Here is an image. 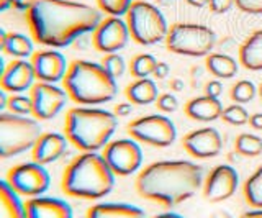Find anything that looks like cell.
Returning a JSON list of instances; mask_svg holds the SVG:
<instances>
[{
  "instance_id": "4",
  "label": "cell",
  "mask_w": 262,
  "mask_h": 218,
  "mask_svg": "<svg viewBox=\"0 0 262 218\" xmlns=\"http://www.w3.org/2000/svg\"><path fill=\"white\" fill-rule=\"evenodd\" d=\"M62 80L66 92L79 105H102L113 100L118 94L117 79L108 74L102 62L74 61Z\"/></svg>"
},
{
  "instance_id": "1",
  "label": "cell",
  "mask_w": 262,
  "mask_h": 218,
  "mask_svg": "<svg viewBox=\"0 0 262 218\" xmlns=\"http://www.w3.org/2000/svg\"><path fill=\"white\" fill-rule=\"evenodd\" d=\"M33 38L49 48H66L79 36L94 33L102 21L95 7L76 0H35L27 12Z\"/></svg>"
},
{
  "instance_id": "21",
  "label": "cell",
  "mask_w": 262,
  "mask_h": 218,
  "mask_svg": "<svg viewBox=\"0 0 262 218\" xmlns=\"http://www.w3.org/2000/svg\"><path fill=\"white\" fill-rule=\"evenodd\" d=\"M87 218H147L141 207L121 204V202H103L89 208Z\"/></svg>"
},
{
  "instance_id": "13",
  "label": "cell",
  "mask_w": 262,
  "mask_h": 218,
  "mask_svg": "<svg viewBox=\"0 0 262 218\" xmlns=\"http://www.w3.org/2000/svg\"><path fill=\"white\" fill-rule=\"evenodd\" d=\"M129 28L121 17L108 15L105 20L98 23V27L92 33V43L97 51L100 53H118L129 41Z\"/></svg>"
},
{
  "instance_id": "17",
  "label": "cell",
  "mask_w": 262,
  "mask_h": 218,
  "mask_svg": "<svg viewBox=\"0 0 262 218\" xmlns=\"http://www.w3.org/2000/svg\"><path fill=\"white\" fill-rule=\"evenodd\" d=\"M35 69L31 61L27 59H15L7 64L4 74L0 77V87L7 92H25L33 87L35 82Z\"/></svg>"
},
{
  "instance_id": "11",
  "label": "cell",
  "mask_w": 262,
  "mask_h": 218,
  "mask_svg": "<svg viewBox=\"0 0 262 218\" xmlns=\"http://www.w3.org/2000/svg\"><path fill=\"white\" fill-rule=\"evenodd\" d=\"M103 158L115 176L126 177L139 171L143 164V149L136 140H115L103 148Z\"/></svg>"
},
{
  "instance_id": "37",
  "label": "cell",
  "mask_w": 262,
  "mask_h": 218,
  "mask_svg": "<svg viewBox=\"0 0 262 218\" xmlns=\"http://www.w3.org/2000/svg\"><path fill=\"white\" fill-rule=\"evenodd\" d=\"M236 4V0H210L208 7L213 13H226Z\"/></svg>"
},
{
  "instance_id": "52",
  "label": "cell",
  "mask_w": 262,
  "mask_h": 218,
  "mask_svg": "<svg viewBox=\"0 0 262 218\" xmlns=\"http://www.w3.org/2000/svg\"><path fill=\"white\" fill-rule=\"evenodd\" d=\"M257 92H259V95H260V99H262V84H260V87H259V91H257Z\"/></svg>"
},
{
  "instance_id": "35",
  "label": "cell",
  "mask_w": 262,
  "mask_h": 218,
  "mask_svg": "<svg viewBox=\"0 0 262 218\" xmlns=\"http://www.w3.org/2000/svg\"><path fill=\"white\" fill-rule=\"evenodd\" d=\"M156 103H158V108L161 112H166V114H170V112H176L177 107H179V102L176 99L174 94H161L158 97V100H156Z\"/></svg>"
},
{
  "instance_id": "53",
  "label": "cell",
  "mask_w": 262,
  "mask_h": 218,
  "mask_svg": "<svg viewBox=\"0 0 262 218\" xmlns=\"http://www.w3.org/2000/svg\"><path fill=\"white\" fill-rule=\"evenodd\" d=\"M84 218H87V216H84Z\"/></svg>"
},
{
  "instance_id": "46",
  "label": "cell",
  "mask_w": 262,
  "mask_h": 218,
  "mask_svg": "<svg viewBox=\"0 0 262 218\" xmlns=\"http://www.w3.org/2000/svg\"><path fill=\"white\" fill-rule=\"evenodd\" d=\"M7 102H8V97L5 94V91L2 87H0V112H2L5 107H7Z\"/></svg>"
},
{
  "instance_id": "34",
  "label": "cell",
  "mask_w": 262,
  "mask_h": 218,
  "mask_svg": "<svg viewBox=\"0 0 262 218\" xmlns=\"http://www.w3.org/2000/svg\"><path fill=\"white\" fill-rule=\"evenodd\" d=\"M102 66H103L106 71H108V74L113 76L115 79L121 77L123 74H125V71H126L125 59H123L118 53L105 54V58L102 59Z\"/></svg>"
},
{
  "instance_id": "10",
  "label": "cell",
  "mask_w": 262,
  "mask_h": 218,
  "mask_svg": "<svg viewBox=\"0 0 262 218\" xmlns=\"http://www.w3.org/2000/svg\"><path fill=\"white\" fill-rule=\"evenodd\" d=\"M7 182L12 185L18 195L38 197L49 189L51 177L39 163H23L10 169L7 176Z\"/></svg>"
},
{
  "instance_id": "43",
  "label": "cell",
  "mask_w": 262,
  "mask_h": 218,
  "mask_svg": "<svg viewBox=\"0 0 262 218\" xmlns=\"http://www.w3.org/2000/svg\"><path fill=\"white\" fill-rule=\"evenodd\" d=\"M239 218H262V208H254L244 212Z\"/></svg>"
},
{
  "instance_id": "41",
  "label": "cell",
  "mask_w": 262,
  "mask_h": 218,
  "mask_svg": "<svg viewBox=\"0 0 262 218\" xmlns=\"http://www.w3.org/2000/svg\"><path fill=\"white\" fill-rule=\"evenodd\" d=\"M35 0H12V7H15L16 10H25L28 12L30 7L33 5Z\"/></svg>"
},
{
  "instance_id": "6",
  "label": "cell",
  "mask_w": 262,
  "mask_h": 218,
  "mask_svg": "<svg viewBox=\"0 0 262 218\" xmlns=\"http://www.w3.org/2000/svg\"><path fill=\"white\" fill-rule=\"evenodd\" d=\"M43 133L36 118L0 112V159L18 156L35 146Z\"/></svg>"
},
{
  "instance_id": "26",
  "label": "cell",
  "mask_w": 262,
  "mask_h": 218,
  "mask_svg": "<svg viewBox=\"0 0 262 218\" xmlns=\"http://www.w3.org/2000/svg\"><path fill=\"white\" fill-rule=\"evenodd\" d=\"M4 51L16 59H27L33 56V41L23 33H7Z\"/></svg>"
},
{
  "instance_id": "8",
  "label": "cell",
  "mask_w": 262,
  "mask_h": 218,
  "mask_svg": "<svg viewBox=\"0 0 262 218\" xmlns=\"http://www.w3.org/2000/svg\"><path fill=\"white\" fill-rule=\"evenodd\" d=\"M164 41L170 53L190 58H207L216 45V35L210 27L199 23H176L169 27Z\"/></svg>"
},
{
  "instance_id": "45",
  "label": "cell",
  "mask_w": 262,
  "mask_h": 218,
  "mask_svg": "<svg viewBox=\"0 0 262 218\" xmlns=\"http://www.w3.org/2000/svg\"><path fill=\"white\" fill-rule=\"evenodd\" d=\"M170 89H172V91H174V92L182 91V89H184V82H182V80H180V79H174V80H172V82H170Z\"/></svg>"
},
{
  "instance_id": "27",
  "label": "cell",
  "mask_w": 262,
  "mask_h": 218,
  "mask_svg": "<svg viewBox=\"0 0 262 218\" xmlns=\"http://www.w3.org/2000/svg\"><path fill=\"white\" fill-rule=\"evenodd\" d=\"M244 199L252 208H262V164L254 171L243 185Z\"/></svg>"
},
{
  "instance_id": "2",
  "label": "cell",
  "mask_w": 262,
  "mask_h": 218,
  "mask_svg": "<svg viewBox=\"0 0 262 218\" xmlns=\"http://www.w3.org/2000/svg\"><path fill=\"white\" fill-rule=\"evenodd\" d=\"M135 185L143 199L172 208L203 187V169L185 159L158 161L138 174Z\"/></svg>"
},
{
  "instance_id": "38",
  "label": "cell",
  "mask_w": 262,
  "mask_h": 218,
  "mask_svg": "<svg viewBox=\"0 0 262 218\" xmlns=\"http://www.w3.org/2000/svg\"><path fill=\"white\" fill-rule=\"evenodd\" d=\"M205 94L210 97H215V99H220V95L223 94V84L220 80H210V82L205 85Z\"/></svg>"
},
{
  "instance_id": "28",
  "label": "cell",
  "mask_w": 262,
  "mask_h": 218,
  "mask_svg": "<svg viewBox=\"0 0 262 218\" xmlns=\"http://www.w3.org/2000/svg\"><path fill=\"white\" fill-rule=\"evenodd\" d=\"M156 66H158V59H156L152 54L143 53V54L135 56V58L131 59L129 72L135 79H144V77H149L151 74H154Z\"/></svg>"
},
{
  "instance_id": "30",
  "label": "cell",
  "mask_w": 262,
  "mask_h": 218,
  "mask_svg": "<svg viewBox=\"0 0 262 218\" xmlns=\"http://www.w3.org/2000/svg\"><path fill=\"white\" fill-rule=\"evenodd\" d=\"M257 94V89L254 85L251 80L248 79H243L239 82H236L231 89V99L236 103H249L254 97Z\"/></svg>"
},
{
  "instance_id": "24",
  "label": "cell",
  "mask_w": 262,
  "mask_h": 218,
  "mask_svg": "<svg viewBox=\"0 0 262 218\" xmlns=\"http://www.w3.org/2000/svg\"><path fill=\"white\" fill-rule=\"evenodd\" d=\"M0 218H27L25 204L7 181H0Z\"/></svg>"
},
{
  "instance_id": "7",
  "label": "cell",
  "mask_w": 262,
  "mask_h": 218,
  "mask_svg": "<svg viewBox=\"0 0 262 218\" xmlns=\"http://www.w3.org/2000/svg\"><path fill=\"white\" fill-rule=\"evenodd\" d=\"M129 35L138 45L152 46L166 39L169 25L166 17L156 5L146 0H135L126 12Z\"/></svg>"
},
{
  "instance_id": "50",
  "label": "cell",
  "mask_w": 262,
  "mask_h": 218,
  "mask_svg": "<svg viewBox=\"0 0 262 218\" xmlns=\"http://www.w3.org/2000/svg\"><path fill=\"white\" fill-rule=\"evenodd\" d=\"M12 7V0H0V13Z\"/></svg>"
},
{
  "instance_id": "48",
  "label": "cell",
  "mask_w": 262,
  "mask_h": 218,
  "mask_svg": "<svg viewBox=\"0 0 262 218\" xmlns=\"http://www.w3.org/2000/svg\"><path fill=\"white\" fill-rule=\"evenodd\" d=\"M154 218H184V216H182V215H179V213H174V212H166V213L156 215Z\"/></svg>"
},
{
  "instance_id": "18",
  "label": "cell",
  "mask_w": 262,
  "mask_h": 218,
  "mask_svg": "<svg viewBox=\"0 0 262 218\" xmlns=\"http://www.w3.org/2000/svg\"><path fill=\"white\" fill-rule=\"evenodd\" d=\"M68 143L69 140L66 135L56 132L41 133L35 146L31 148V156L35 159V163H39L43 166L51 164L64 155L66 149H68Z\"/></svg>"
},
{
  "instance_id": "47",
  "label": "cell",
  "mask_w": 262,
  "mask_h": 218,
  "mask_svg": "<svg viewBox=\"0 0 262 218\" xmlns=\"http://www.w3.org/2000/svg\"><path fill=\"white\" fill-rule=\"evenodd\" d=\"M210 218H234V216L231 213H228L226 210H218V212H215Z\"/></svg>"
},
{
  "instance_id": "40",
  "label": "cell",
  "mask_w": 262,
  "mask_h": 218,
  "mask_svg": "<svg viewBox=\"0 0 262 218\" xmlns=\"http://www.w3.org/2000/svg\"><path fill=\"white\" fill-rule=\"evenodd\" d=\"M169 72H170V68H169L167 62H158V66H156L152 76L156 79H166L169 76Z\"/></svg>"
},
{
  "instance_id": "39",
  "label": "cell",
  "mask_w": 262,
  "mask_h": 218,
  "mask_svg": "<svg viewBox=\"0 0 262 218\" xmlns=\"http://www.w3.org/2000/svg\"><path fill=\"white\" fill-rule=\"evenodd\" d=\"M133 105L131 102H125V103H118L117 107H115V112L113 114L117 117H128L131 112H133Z\"/></svg>"
},
{
  "instance_id": "3",
  "label": "cell",
  "mask_w": 262,
  "mask_h": 218,
  "mask_svg": "<svg viewBox=\"0 0 262 218\" xmlns=\"http://www.w3.org/2000/svg\"><path fill=\"white\" fill-rule=\"evenodd\" d=\"M62 192L71 197L97 200L115 187V172L97 151L82 152L66 167L61 181Z\"/></svg>"
},
{
  "instance_id": "33",
  "label": "cell",
  "mask_w": 262,
  "mask_h": 218,
  "mask_svg": "<svg viewBox=\"0 0 262 218\" xmlns=\"http://www.w3.org/2000/svg\"><path fill=\"white\" fill-rule=\"evenodd\" d=\"M7 108L16 115H31V99L30 95H23V94H13L8 97L7 102Z\"/></svg>"
},
{
  "instance_id": "16",
  "label": "cell",
  "mask_w": 262,
  "mask_h": 218,
  "mask_svg": "<svg viewBox=\"0 0 262 218\" xmlns=\"http://www.w3.org/2000/svg\"><path fill=\"white\" fill-rule=\"evenodd\" d=\"M31 64L33 69H35L36 79L41 80V82H51V84L62 80L69 68L64 54L56 50H41L33 53Z\"/></svg>"
},
{
  "instance_id": "29",
  "label": "cell",
  "mask_w": 262,
  "mask_h": 218,
  "mask_svg": "<svg viewBox=\"0 0 262 218\" xmlns=\"http://www.w3.org/2000/svg\"><path fill=\"white\" fill-rule=\"evenodd\" d=\"M236 151L243 156L256 158L262 155V138L252 133H241L236 138Z\"/></svg>"
},
{
  "instance_id": "15",
  "label": "cell",
  "mask_w": 262,
  "mask_h": 218,
  "mask_svg": "<svg viewBox=\"0 0 262 218\" xmlns=\"http://www.w3.org/2000/svg\"><path fill=\"white\" fill-rule=\"evenodd\" d=\"M184 149L193 158L210 159L218 156L223 149V138L213 126H205L187 133L182 138Z\"/></svg>"
},
{
  "instance_id": "20",
  "label": "cell",
  "mask_w": 262,
  "mask_h": 218,
  "mask_svg": "<svg viewBox=\"0 0 262 218\" xmlns=\"http://www.w3.org/2000/svg\"><path fill=\"white\" fill-rule=\"evenodd\" d=\"M223 108L225 107L220 99L205 94L202 97H195V99L188 100L184 110L185 115L195 120V122H215V120L221 118Z\"/></svg>"
},
{
  "instance_id": "31",
  "label": "cell",
  "mask_w": 262,
  "mask_h": 218,
  "mask_svg": "<svg viewBox=\"0 0 262 218\" xmlns=\"http://www.w3.org/2000/svg\"><path fill=\"white\" fill-rule=\"evenodd\" d=\"M249 117L251 115L248 114V110L241 103L229 105V107L223 108V114H221V118L233 126H243L246 123H249Z\"/></svg>"
},
{
  "instance_id": "19",
  "label": "cell",
  "mask_w": 262,
  "mask_h": 218,
  "mask_svg": "<svg viewBox=\"0 0 262 218\" xmlns=\"http://www.w3.org/2000/svg\"><path fill=\"white\" fill-rule=\"evenodd\" d=\"M27 218H74L72 207L57 197H30L25 204Z\"/></svg>"
},
{
  "instance_id": "23",
  "label": "cell",
  "mask_w": 262,
  "mask_h": 218,
  "mask_svg": "<svg viewBox=\"0 0 262 218\" xmlns=\"http://www.w3.org/2000/svg\"><path fill=\"white\" fill-rule=\"evenodd\" d=\"M128 100L135 105H149L158 100L159 89L158 84L152 79L144 77V79H136L135 82H131L126 91H125Z\"/></svg>"
},
{
  "instance_id": "32",
  "label": "cell",
  "mask_w": 262,
  "mask_h": 218,
  "mask_svg": "<svg viewBox=\"0 0 262 218\" xmlns=\"http://www.w3.org/2000/svg\"><path fill=\"white\" fill-rule=\"evenodd\" d=\"M135 0H97L98 10L108 13L112 17H123L129 10Z\"/></svg>"
},
{
  "instance_id": "14",
  "label": "cell",
  "mask_w": 262,
  "mask_h": 218,
  "mask_svg": "<svg viewBox=\"0 0 262 218\" xmlns=\"http://www.w3.org/2000/svg\"><path fill=\"white\" fill-rule=\"evenodd\" d=\"M239 187V176L233 166L220 164L208 174L203 182V197L218 204L231 199Z\"/></svg>"
},
{
  "instance_id": "12",
  "label": "cell",
  "mask_w": 262,
  "mask_h": 218,
  "mask_svg": "<svg viewBox=\"0 0 262 218\" xmlns=\"http://www.w3.org/2000/svg\"><path fill=\"white\" fill-rule=\"evenodd\" d=\"M31 115L36 120H51L66 107L69 95L66 89L57 87L51 82H36L30 89Z\"/></svg>"
},
{
  "instance_id": "5",
  "label": "cell",
  "mask_w": 262,
  "mask_h": 218,
  "mask_svg": "<svg viewBox=\"0 0 262 218\" xmlns=\"http://www.w3.org/2000/svg\"><path fill=\"white\" fill-rule=\"evenodd\" d=\"M117 126L118 117L113 112L97 107H74L66 115L64 132L74 146L87 152L105 148Z\"/></svg>"
},
{
  "instance_id": "42",
  "label": "cell",
  "mask_w": 262,
  "mask_h": 218,
  "mask_svg": "<svg viewBox=\"0 0 262 218\" xmlns=\"http://www.w3.org/2000/svg\"><path fill=\"white\" fill-rule=\"evenodd\" d=\"M249 125L254 130H262V114H254L249 117Z\"/></svg>"
},
{
  "instance_id": "36",
  "label": "cell",
  "mask_w": 262,
  "mask_h": 218,
  "mask_svg": "<svg viewBox=\"0 0 262 218\" xmlns=\"http://www.w3.org/2000/svg\"><path fill=\"white\" fill-rule=\"evenodd\" d=\"M236 5L244 13L262 15V0H236Z\"/></svg>"
},
{
  "instance_id": "22",
  "label": "cell",
  "mask_w": 262,
  "mask_h": 218,
  "mask_svg": "<svg viewBox=\"0 0 262 218\" xmlns=\"http://www.w3.org/2000/svg\"><path fill=\"white\" fill-rule=\"evenodd\" d=\"M239 62L248 71H262V30L254 31L241 45Z\"/></svg>"
},
{
  "instance_id": "51",
  "label": "cell",
  "mask_w": 262,
  "mask_h": 218,
  "mask_svg": "<svg viewBox=\"0 0 262 218\" xmlns=\"http://www.w3.org/2000/svg\"><path fill=\"white\" fill-rule=\"evenodd\" d=\"M4 69H5V64H4V59L0 58V77H2V74H4Z\"/></svg>"
},
{
  "instance_id": "9",
  "label": "cell",
  "mask_w": 262,
  "mask_h": 218,
  "mask_svg": "<svg viewBox=\"0 0 262 218\" xmlns=\"http://www.w3.org/2000/svg\"><path fill=\"white\" fill-rule=\"evenodd\" d=\"M128 133L133 140L154 148H167L177 138V128L166 115H144L128 123Z\"/></svg>"
},
{
  "instance_id": "44",
  "label": "cell",
  "mask_w": 262,
  "mask_h": 218,
  "mask_svg": "<svg viewBox=\"0 0 262 218\" xmlns=\"http://www.w3.org/2000/svg\"><path fill=\"white\" fill-rule=\"evenodd\" d=\"M185 2L188 5H192V7H196V9H202V7L208 5L210 0H185Z\"/></svg>"
},
{
  "instance_id": "25",
  "label": "cell",
  "mask_w": 262,
  "mask_h": 218,
  "mask_svg": "<svg viewBox=\"0 0 262 218\" xmlns=\"http://www.w3.org/2000/svg\"><path fill=\"white\" fill-rule=\"evenodd\" d=\"M207 69L218 79H231L237 74V61L229 54L210 53L207 56Z\"/></svg>"
},
{
  "instance_id": "49",
  "label": "cell",
  "mask_w": 262,
  "mask_h": 218,
  "mask_svg": "<svg viewBox=\"0 0 262 218\" xmlns=\"http://www.w3.org/2000/svg\"><path fill=\"white\" fill-rule=\"evenodd\" d=\"M5 41H7V31H4L2 28H0V51H4Z\"/></svg>"
}]
</instances>
